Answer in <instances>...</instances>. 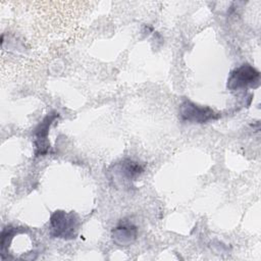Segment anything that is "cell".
Listing matches in <instances>:
<instances>
[{
    "instance_id": "obj_1",
    "label": "cell",
    "mask_w": 261,
    "mask_h": 261,
    "mask_svg": "<svg viewBox=\"0 0 261 261\" xmlns=\"http://www.w3.org/2000/svg\"><path fill=\"white\" fill-rule=\"evenodd\" d=\"M144 172L141 163L132 159H122L113 163L107 172L109 180L117 188H128Z\"/></svg>"
},
{
    "instance_id": "obj_2",
    "label": "cell",
    "mask_w": 261,
    "mask_h": 261,
    "mask_svg": "<svg viewBox=\"0 0 261 261\" xmlns=\"http://www.w3.org/2000/svg\"><path fill=\"white\" fill-rule=\"evenodd\" d=\"M81 221L74 212L57 210L50 216V234L63 240L74 239L80 230Z\"/></svg>"
},
{
    "instance_id": "obj_3",
    "label": "cell",
    "mask_w": 261,
    "mask_h": 261,
    "mask_svg": "<svg viewBox=\"0 0 261 261\" xmlns=\"http://www.w3.org/2000/svg\"><path fill=\"white\" fill-rule=\"evenodd\" d=\"M260 85V72L254 66L246 63L230 71L226 87L229 91H243L257 88Z\"/></svg>"
},
{
    "instance_id": "obj_4",
    "label": "cell",
    "mask_w": 261,
    "mask_h": 261,
    "mask_svg": "<svg viewBox=\"0 0 261 261\" xmlns=\"http://www.w3.org/2000/svg\"><path fill=\"white\" fill-rule=\"evenodd\" d=\"M178 113L180 120L189 123H207L220 117V114L212 108L198 105L189 99H185L180 103Z\"/></svg>"
},
{
    "instance_id": "obj_5",
    "label": "cell",
    "mask_w": 261,
    "mask_h": 261,
    "mask_svg": "<svg viewBox=\"0 0 261 261\" xmlns=\"http://www.w3.org/2000/svg\"><path fill=\"white\" fill-rule=\"evenodd\" d=\"M59 116L56 111H52L48 113L42 121L34 129V145H35V155L36 156H44L49 152L50 142L48 140L49 129L52 125L53 121Z\"/></svg>"
},
{
    "instance_id": "obj_6",
    "label": "cell",
    "mask_w": 261,
    "mask_h": 261,
    "mask_svg": "<svg viewBox=\"0 0 261 261\" xmlns=\"http://www.w3.org/2000/svg\"><path fill=\"white\" fill-rule=\"evenodd\" d=\"M138 237V227L127 219H121L111 230L114 244L121 247L132 245Z\"/></svg>"
}]
</instances>
